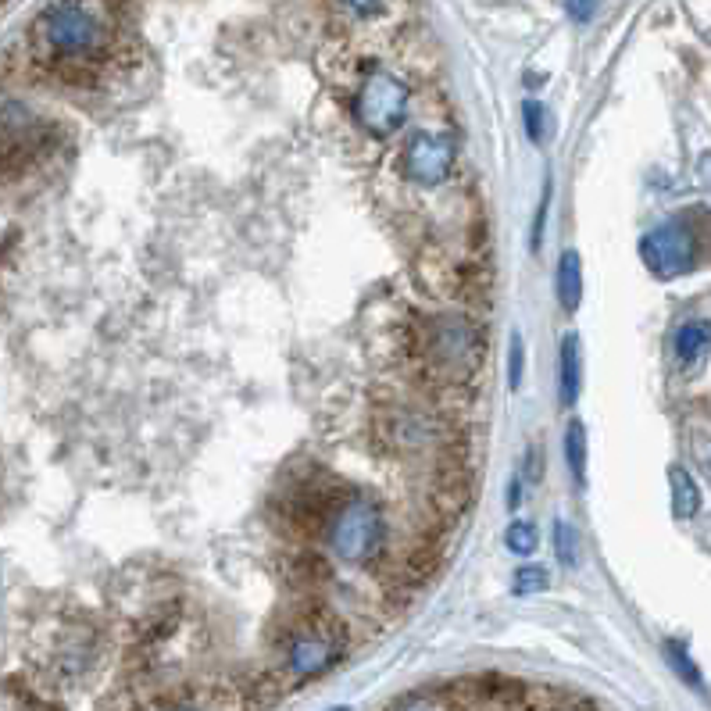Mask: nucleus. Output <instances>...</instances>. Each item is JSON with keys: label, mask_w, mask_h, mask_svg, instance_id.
<instances>
[{"label": "nucleus", "mask_w": 711, "mask_h": 711, "mask_svg": "<svg viewBox=\"0 0 711 711\" xmlns=\"http://www.w3.org/2000/svg\"><path fill=\"white\" fill-rule=\"evenodd\" d=\"M558 301L569 315H576L579 301H583V265H579L576 251H565L558 261Z\"/></svg>", "instance_id": "8"}, {"label": "nucleus", "mask_w": 711, "mask_h": 711, "mask_svg": "<svg viewBox=\"0 0 711 711\" xmlns=\"http://www.w3.org/2000/svg\"><path fill=\"white\" fill-rule=\"evenodd\" d=\"M351 11H358V15H376L379 8H383V0H343Z\"/></svg>", "instance_id": "19"}, {"label": "nucleus", "mask_w": 711, "mask_h": 711, "mask_svg": "<svg viewBox=\"0 0 711 711\" xmlns=\"http://www.w3.org/2000/svg\"><path fill=\"white\" fill-rule=\"evenodd\" d=\"M379 544H383V515L376 504L354 497L351 504L336 511L333 529H329V547L336 551V558L361 565L379 551Z\"/></svg>", "instance_id": "3"}, {"label": "nucleus", "mask_w": 711, "mask_h": 711, "mask_svg": "<svg viewBox=\"0 0 711 711\" xmlns=\"http://www.w3.org/2000/svg\"><path fill=\"white\" fill-rule=\"evenodd\" d=\"M565 461L576 486H586V426L579 419H572L565 429Z\"/></svg>", "instance_id": "11"}, {"label": "nucleus", "mask_w": 711, "mask_h": 711, "mask_svg": "<svg viewBox=\"0 0 711 711\" xmlns=\"http://www.w3.org/2000/svg\"><path fill=\"white\" fill-rule=\"evenodd\" d=\"M504 544H508V551L511 554H533L536 547H540V533H536V526L533 522H526V519H515L508 526V533H504Z\"/></svg>", "instance_id": "13"}, {"label": "nucleus", "mask_w": 711, "mask_h": 711, "mask_svg": "<svg viewBox=\"0 0 711 711\" xmlns=\"http://www.w3.org/2000/svg\"><path fill=\"white\" fill-rule=\"evenodd\" d=\"M672 347H676L679 365L697 369V365H701V361L708 358V351H711V322L708 318H690V322H683V326L676 329Z\"/></svg>", "instance_id": "7"}, {"label": "nucleus", "mask_w": 711, "mask_h": 711, "mask_svg": "<svg viewBox=\"0 0 711 711\" xmlns=\"http://www.w3.org/2000/svg\"><path fill=\"white\" fill-rule=\"evenodd\" d=\"M565 11H569V18H576V22H590L597 11V0H565Z\"/></svg>", "instance_id": "18"}, {"label": "nucleus", "mask_w": 711, "mask_h": 711, "mask_svg": "<svg viewBox=\"0 0 711 711\" xmlns=\"http://www.w3.org/2000/svg\"><path fill=\"white\" fill-rule=\"evenodd\" d=\"M554 554H558L561 569H576V561H579V536H576V529H572L565 519L554 522Z\"/></svg>", "instance_id": "12"}, {"label": "nucleus", "mask_w": 711, "mask_h": 711, "mask_svg": "<svg viewBox=\"0 0 711 711\" xmlns=\"http://www.w3.org/2000/svg\"><path fill=\"white\" fill-rule=\"evenodd\" d=\"M397 711H440L433 701H426V697H411V701L397 704Z\"/></svg>", "instance_id": "20"}, {"label": "nucleus", "mask_w": 711, "mask_h": 711, "mask_svg": "<svg viewBox=\"0 0 711 711\" xmlns=\"http://www.w3.org/2000/svg\"><path fill=\"white\" fill-rule=\"evenodd\" d=\"M547 569H540V565H526V569H519L515 572V583H511V590L519 597H526V594H540V590H547Z\"/></svg>", "instance_id": "15"}, {"label": "nucleus", "mask_w": 711, "mask_h": 711, "mask_svg": "<svg viewBox=\"0 0 711 711\" xmlns=\"http://www.w3.org/2000/svg\"><path fill=\"white\" fill-rule=\"evenodd\" d=\"M669 486H672V515L676 519H694L701 511V490H697L694 476L686 469H669Z\"/></svg>", "instance_id": "10"}, {"label": "nucleus", "mask_w": 711, "mask_h": 711, "mask_svg": "<svg viewBox=\"0 0 711 711\" xmlns=\"http://www.w3.org/2000/svg\"><path fill=\"white\" fill-rule=\"evenodd\" d=\"M522 115H526V133H529V140H540V122H544V108L536 101H526V108H522Z\"/></svg>", "instance_id": "17"}, {"label": "nucleus", "mask_w": 711, "mask_h": 711, "mask_svg": "<svg viewBox=\"0 0 711 711\" xmlns=\"http://www.w3.org/2000/svg\"><path fill=\"white\" fill-rule=\"evenodd\" d=\"M329 711H351V708H343V704H340V708H329Z\"/></svg>", "instance_id": "22"}, {"label": "nucleus", "mask_w": 711, "mask_h": 711, "mask_svg": "<svg viewBox=\"0 0 711 711\" xmlns=\"http://www.w3.org/2000/svg\"><path fill=\"white\" fill-rule=\"evenodd\" d=\"M36 36L65 65H86L108 47V29L83 0H58L36 22Z\"/></svg>", "instance_id": "1"}, {"label": "nucleus", "mask_w": 711, "mask_h": 711, "mask_svg": "<svg viewBox=\"0 0 711 711\" xmlns=\"http://www.w3.org/2000/svg\"><path fill=\"white\" fill-rule=\"evenodd\" d=\"M354 118L365 133L394 136L408 118V86L386 68L369 72L354 93Z\"/></svg>", "instance_id": "2"}, {"label": "nucleus", "mask_w": 711, "mask_h": 711, "mask_svg": "<svg viewBox=\"0 0 711 711\" xmlns=\"http://www.w3.org/2000/svg\"><path fill=\"white\" fill-rule=\"evenodd\" d=\"M336 640L322 629H301V633L290 640V651H286V665L297 679H311L318 672H326L329 665H336Z\"/></svg>", "instance_id": "6"}, {"label": "nucleus", "mask_w": 711, "mask_h": 711, "mask_svg": "<svg viewBox=\"0 0 711 711\" xmlns=\"http://www.w3.org/2000/svg\"><path fill=\"white\" fill-rule=\"evenodd\" d=\"M522 501V483H511V497H508V504L515 508V504Z\"/></svg>", "instance_id": "21"}, {"label": "nucleus", "mask_w": 711, "mask_h": 711, "mask_svg": "<svg viewBox=\"0 0 711 711\" xmlns=\"http://www.w3.org/2000/svg\"><path fill=\"white\" fill-rule=\"evenodd\" d=\"M640 258H644L647 272L658 279L683 276V272L694 268V258H697L694 233H690L683 222H661L651 233H644V240H640Z\"/></svg>", "instance_id": "4"}, {"label": "nucleus", "mask_w": 711, "mask_h": 711, "mask_svg": "<svg viewBox=\"0 0 711 711\" xmlns=\"http://www.w3.org/2000/svg\"><path fill=\"white\" fill-rule=\"evenodd\" d=\"M558 397L565 408H572L579 397V336H565L561 340V358H558Z\"/></svg>", "instance_id": "9"}, {"label": "nucleus", "mask_w": 711, "mask_h": 711, "mask_svg": "<svg viewBox=\"0 0 711 711\" xmlns=\"http://www.w3.org/2000/svg\"><path fill=\"white\" fill-rule=\"evenodd\" d=\"M522 365H526V351H522V340H519V336H511V354H508L511 390H519V383H522Z\"/></svg>", "instance_id": "16"}, {"label": "nucleus", "mask_w": 711, "mask_h": 711, "mask_svg": "<svg viewBox=\"0 0 711 711\" xmlns=\"http://www.w3.org/2000/svg\"><path fill=\"white\" fill-rule=\"evenodd\" d=\"M665 654H669L672 669H676L679 676H683L690 686H697V690H701V686H704V679H701V672H697L694 658H690V654H686V647H683V644H676V640H669V644H665Z\"/></svg>", "instance_id": "14"}, {"label": "nucleus", "mask_w": 711, "mask_h": 711, "mask_svg": "<svg viewBox=\"0 0 711 711\" xmlns=\"http://www.w3.org/2000/svg\"><path fill=\"white\" fill-rule=\"evenodd\" d=\"M172 711H193V708H172Z\"/></svg>", "instance_id": "23"}, {"label": "nucleus", "mask_w": 711, "mask_h": 711, "mask_svg": "<svg viewBox=\"0 0 711 711\" xmlns=\"http://www.w3.org/2000/svg\"><path fill=\"white\" fill-rule=\"evenodd\" d=\"M454 168V140L444 133H415L404 147V176L419 186H440Z\"/></svg>", "instance_id": "5"}]
</instances>
